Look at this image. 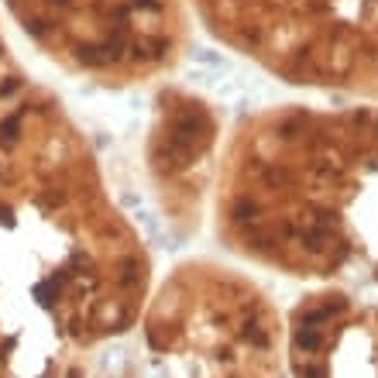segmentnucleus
<instances>
[{
  "instance_id": "1",
  "label": "nucleus",
  "mask_w": 378,
  "mask_h": 378,
  "mask_svg": "<svg viewBox=\"0 0 378 378\" xmlns=\"http://www.w3.org/2000/svg\"><path fill=\"white\" fill-rule=\"evenodd\" d=\"M0 378H282L255 282L152 258L62 100L0 31Z\"/></svg>"
},
{
  "instance_id": "2",
  "label": "nucleus",
  "mask_w": 378,
  "mask_h": 378,
  "mask_svg": "<svg viewBox=\"0 0 378 378\" xmlns=\"http://www.w3.org/2000/svg\"><path fill=\"white\" fill-rule=\"evenodd\" d=\"M217 234L261 268L378 303V107L244 117L220 159Z\"/></svg>"
},
{
  "instance_id": "3",
  "label": "nucleus",
  "mask_w": 378,
  "mask_h": 378,
  "mask_svg": "<svg viewBox=\"0 0 378 378\" xmlns=\"http://www.w3.org/2000/svg\"><path fill=\"white\" fill-rule=\"evenodd\" d=\"M7 11L62 69L110 86L172 69L189 41L182 0H7Z\"/></svg>"
},
{
  "instance_id": "4",
  "label": "nucleus",
  "mask_w": 378,
  "mask_h": 378,
  "mask_svg": "<svg viewBox=\"0 0 378 378\" xmlns=\"http://www.w3.org/2000/svg\"><path fill=\"white\" fill-rule=\"evenodd\" d=\"M285 378H378V303L323 285L285 320Z\"/></svg>"
},
{
  "instance_id": "5",
  "label": "nucleus",
  "mask_w": 378,
  "mask_h": 378,
  "mask_svg": "<svg viewBox=\"0 0 378 378\" xmlns=\"http://www.w3.org/2000/svg\"><path fill=\"white\" fill-rule=\"evenodd\" d=\"M220 120L206 100L186 90H162L148 131V172L169 220L189 231L199 224L203 193L214 172Z\"/></svg>"
}]
</instances>
